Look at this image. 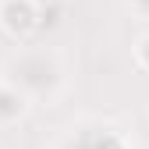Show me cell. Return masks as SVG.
<instances>
[{"label":"cell","mask_w":149,"mask_h":149,"mask_svg":"<svg viewBox=\"0 0 149 149\" xmlns=\"http://www.w3.org/2000/svg\"><path fill=\"white\" fill-rule=\"evenodd\" d=\"M0 25L11 36H25L39 25V11H36L32 0H4L0 4Z\"/></svg>","instance_id":"1"},{"label":"cell","mask_w":149,"mask_h":149,"mask_svg":"<svg viewBox=\"0 0 149 149\" xmlns=\"http://www.w3.org/2000/svg\"><path fill=\"white\" fill-rule=\"evenodd\" d=\"M22 110H25L22 92L11 89V85H4V89H0V117H18Z\"/></svg>","instance_id":"2"},{"label":"cell","mask_w":149,"mask_h":149,"mask_svg":"<svg viewBox=\"0 0 149 149\" xmlns=\"http://www.w3.org/2000/svg\"><path fill=\"white\" fill-rule=\"evenodd\" d=\"M135 53H139V64H142V68L149 71V36H146L142 43H139V50H135Z\"/></svg>","instance_id":"3"},{"label":"cell","mask_w":149,"mask_h":149,"mask_svg":"<svg viewBox=\"0 0 149 149\" xmlns=\"http://www.w3.org/2000/svg\"><path fill=\"white\" fill-rule=\"evenodd\" d=\"M132 4H135V11H139V14H146V18H149V0H132Z\"/></svg>","instance_id":"4"}]
</instances>
